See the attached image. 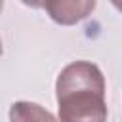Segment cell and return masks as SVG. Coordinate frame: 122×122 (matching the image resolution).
Here are the masks:
<instances>
[{"label": "cell", "instance_id": "6da1fadb", "mask_svg": "<svg viewBox=\"0 0 122 122\" xmlns=\"http://www.w3.org/2000/svg\"><path fill=\"white\" fill-rule=\"evenodd\" d=\"M59 122H107L105 76L92 61L69 63L55 82Z\"/></svg>", "mask_w": 122, "mask_h": 122}, {"label": "cell", "instance_id": "7a4b0ae2", "mask_svg": "<svg viewBox=\"0 0 122 122\" xmlns=\"http://www.w3.org/2000/svg\"><path fill=\"white\" fill-rule=\"evenodd\" d=\"M44 10L53 23L71 27L92 15L95 0H46Z\"/></svg>", "mask_w": 122, "mask_h": 122}, {"label": "cell", "instance_id": "3957f363", "mask_svg": "<svg viewBox=\"0 0 122 122\" xmlns=\"http://www.w3.org/2000/svg\"><path fill=\"white\" fill-rule=\"evenodd\" d=\"M10 122H59V120L38 103L15 101L10 107Z\"/></svg>", "mask_w": 122, "mask_h": 122}, {"label": "cell", "instance_id": "277c9868", "mask_svg": "<svg viewBox=\"0 0 122 122\" xmlns=\"http://www.w3.org/2000/svg\"><path fill=\"white\" fill-rule=\"evenodd\" d=\"M25 6H29V8H34V10H38V8H44V4H46V0H21Z\"/></svg>", "mask_w": 122, "mask_h": 122}, {"label": "cell", "instance_id": "5b68a950", "mask_svg": "<svg viewBox=\"0 0 122 122\" xmlns=\"http://www.w3.org/2000/svg\"><path fill=\"white\" fill-rule=\"evenodd\" d=\"M111 4H112V6H114L120 13H122V0H111Z\"/></svg>", "mask_w": 122, "mask_h": 122}]
</instances>
